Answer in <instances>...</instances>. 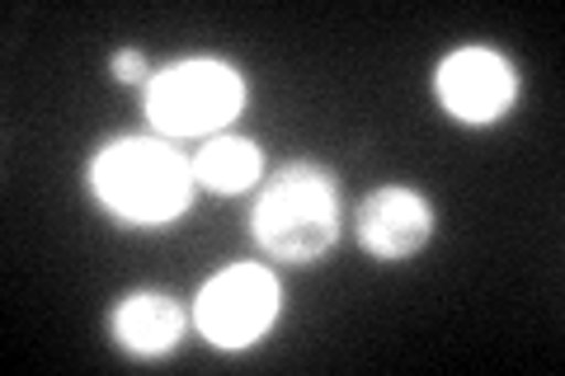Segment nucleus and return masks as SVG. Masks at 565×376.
<instances>
[{
	"label": "nucleus",
	"mask_w": 565,
	"mask_h": 376,
	"mask_svg": "<svg viewBox=\"0 0 565 376\" xmlns=\"http://www.w3.org/2000/svg\"><path fill=\"white\" fill-rule=\"evenodd\" d=\"M193 160L166 137H118L90 160V193L128 226H166L193 198Z\"/></svg>",
	"instance_id": "nucleus-1"
},
{
	"label": "nucleus",
	"mask_w": 565,
	"mask_h": 376,
	"mask_svg": "<svg viewBox=\"0 0 565 376\" xmlns=\"http://www.w3.org/2000/svg\"><path fill=\"white\" fill-rule=\"evenodd\" d=\"M250 236L274 264H311L340 236V184L316 160H288L264 179Z\"/></svg>",
	"instance_id": "nucleus-2"
},
{
	"label": "nucleus",
	"mask_w": 565,
	"mask_h": 376,
	"mask_svg": "<svg viewBox=\"0 0 565 376\" xmlns=\"http://www.w3.org/2000/svg\"><path fill=\"white\" fill-rule=\"evenodd\" d=\"M245 104V76L217 57H189L147 80V118L161 137L222 132Z\"/></svg>",
	"instance_id": "nucleus-3"
},
{
	"label": "nucleus",
	"mask_w": 565,
	"mask_h": 376,
	"mask_svg": "<svg viewBox=\"0 0 565 376\" xmlns=\"http://www.w3.org/2000/svg\"><path fill=\"white\" fill-rule=\"evenodd\" d=\"M282 311V288L264 264H226L193 297V325L212 348H250L274 330Z\"/></svg>",
	"instance_id": "nucleus-4"
},
{
	"label": "nucleus",
	"mask_w": 565,
	"mask_h": 376,
	"mask_svg": "<svg viewBox=\"0 0 565 376\" xmlns=\"http://www.w3.org/2000/svg\"><path fill=\"white\" fill-rule=\"evenodd\" d=\"M434 95L444 104V114L481 128V122H494L514 109L519 71L494 47H457L452 57H444V66H438Z\"/></svg>",
	"instance_id": "nucleus-5"
},
{
	"label": "nucleus",
	"mask_w": 565,
	"mask_h": 376,
	"mask_svg": "<svg viewBox=\"0 0 565 376\" xmlns=\"http://www.w3.org/2000/svg\"><path fill=\"white\" fill-rule=\"evenodd\" d=\"M353 230H359V245L373 259H415L434 240V203L405 184H382L353 212Z\"/></svg>",
	"instance_id": "nucleus-6"
},
{
	"label": "nucleus",
	"mask_w": 565,
	"mask_h": 376,
	"mask_svg": "<svg viewBox=\"0 0 565 376\" xmlns=\"http://www.w3.org/2000/svg\"><path fill=\"white\" fill-rule=\"evenodd\" d=\"M184 311L180 301H170L166 292H132L122 297L114 315H109V330L118 339L122 353L132 357H166L174 353V344L184 339Z\"/></svg>",
	"instance_id": "nucleus-7"
},
{
	"label": "nucleus",
	"mask_w": 565,
	"mask_h": 376,
	"mask_svg": "<svg viewBox=\"0 0 565 376\" xmlns=\"http://www.w3.org/2000/svg\"><path fill=\"white\" fill-rule=\"evenodd\" d=\"M189 160H193V184L207 189V193H222V198L255 189L259 174H264L259 147H255L250 137H232V132L207 137Z\"/></svg>",
	"instance_id": "nucleus-8"
},
{
	"label": "nucleus",
	"mask_w": 565,
	"mask_h": 376,
	"mask_svg": "<svg viewBox=\"0 0 565 376\" xmlns=\"http://www.w3.org/2000/svg\"><path fill=\"white\" fill-rule=\"evenodd\" d=\"M114 80H118V85H147V80H151L147 57H141V52H132V47L114 52Z\"/></svg>",
	"instance_id": "nucleus-9"
}]
</instances>
